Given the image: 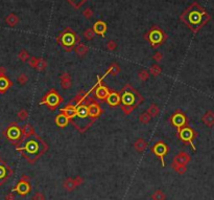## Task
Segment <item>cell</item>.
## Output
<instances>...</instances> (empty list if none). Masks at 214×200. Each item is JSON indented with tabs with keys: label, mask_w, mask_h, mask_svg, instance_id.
<instances>
[{
	"label": "cell",
	"mask_w": 214,
	"mask_h": 200,
	"mask_svg": "<svg viewBox=\"0 0 214 200\" xmlns=\"http://www.w3.org/2000/svg\"><path fill=\"white\" fill-rule=\"evenodd\" d=\"M186 22L189 24V26H191L193 29L197 28L205 23L207 19H208V15H206L201 8H189L184 15Z\"/></svg>",
	"instance_id": "obj_1"
},
{
	"label": "cell",
	"mask_w": 214,
	"mask_h": 200,
	"mask_svg": "<svg viewBox=\"0 0 214 200\" xmlns=\"http://www.w3.org/2000/svg\"><path fill=\"white\" fill-rule=\"evenodd\" d=\"M189 160H190V157H189L188 154L180 153L179 155L174 158V161L172 162V168L176 170L177 167H180V166H186V163H188Z\"/></svg>",
	"instance_id": "obj_2"
},
{
	"label": "cell",
	"mask_w": 214,
	"mask_h": 200,
	"mask_svg": "<svg viewBox=\"0 0 214 200\" xmlns=\"http://www.w3.org/2000/svg\"><path fill=\"white\" fill-rule=\"evenodd\" d=\"M149 40H151L152 45H156L161 43V41L163 40V34L160 29L155 28L149 33Z\"/></svg>",
	"instance_id": "obj_3"
},
{
	"label": "cell",
	"mask_w": 214,
	"mask_h": 200,
	"mask_svg": "<svg viewBox=\"0 0 214 200\" xmlns=\"http://www.w3.org/2000/svg\"><path fill=\"white\" fill-rule=\"evenodd\" d=\"M62 44L66 47H70L75 43V35L73 33H65L62 36Z\"/></svg>",
	"instance_id": "obj_4"
},
{
	"label": "cell",
	"mask_w": 214,
	"mask_h": 200,
	"mask_svg": "<svg viewBox=\"0 0 214 200\" xmlns=\"http://www.w3.org/2000/svg\"><path fill=\"white\" fill-rule=\"evenodd\" d=\"M166 152H167V147L164 144H162V143H159V144H157L154 147V153L157 156H160L163 166H165V163H164V155L166 154Z\"/></svg>",
	"instance_id": "obj_5"
},
{
	"label": "cell",
	"mask_w": 214,
	"mask_h": 200,
	"mask_svg": "<svg viewBox=\"0 0 214 200\" xmlns=\"http://www.w3.org/2000/svg\"><path fill=\"white\" fill-rule=\"evenodd\" d=\"M135 101H136V97L134 93H132V92H126V93H123L121 97V102L124 104L126 106H133L134 104H135Z\"/></svg>",
	"instance_id": "obj_6"
},
{
	"label": "cell",
	"mask_w": 214,
	"mask_h": 200,
	"mask_svg": "<svg viewBox=\"0 0 214 200\" xmlns=\"http://www.w3.org/2000/svg\"><path fill=\"white\" fill-rule=\"evenodd\" d=\"M180 136H181V138L184 142H191V139L193 137V131L190 128L186 127V128L182 129V131L180 132Z\"/></svg>",
	"instance_id": "obj_7"
},
{
	"label": "cell",
	"mask_w": 214,
	"mask_h": 200,
	"mask_svg": "<svg viewBox=\"0 0 214 200\" xmlns=\"http://www.w3.org/2000/svg\"><path fill=\"white\" fill-rule=\"evenodd\" d=\"M93 31H94L95 34H98V35L104 36L107 31V24L102 21L96 22V23L94 24V26H93Z\"/></svg>",
	"instance_id": "obj_8"
},
{
	"label": "cell",
	"mask_w": 214,
	"mask_h": 200,
	"mask_svg": "<svg viewBox=\"0 0 214 200\" xmlns=\"http://www.w3.org/2000/svg\"><path fill=\"white\" fill-rule=\"evenodd\" d=\"M88 108L86 106H79L78 108L76 109L75 112V116L74 119H81V120H85L88 117Z\"/></svg>",
	"instance_id": "obj_9"
},
{
	"label": "cell",
	"mask_w": 214,
	"mask_h": 200,
	"mask_svg": "<svg viewBox=\"0 0 214 200\" xmlns=\"http://www.w3.org/2000/svg\"><path fill=\"white\" fill-rule=\"evenodd\" d=\"M29 190H30V187H29V185L26 181H21V182H19V185L16 188V191H17L18 193H20L21 195L27 194V193L29 192Z\"/></svg>",
	"instance_id": "obj_10"
},
{
	"label": "cell",
	"mask_w": 214,
	"mask_h": 200,
	"mask_svg": "<svg viewBox=\"0 0 214 200\" xmlns=\"http://www.w3.org/2000/svg\"><path fill=\"white\" fill-rule=\"evenodd\" d=\"M59 102H60V97H59V95L56 93H50L48 97H47L45 103L48 104L50 107H54V106L58 105Z\"/></svg>",
	"instance_id": "obj_11"
},
{
	"label": "cell",
	"mask_w": 214,
	"mask_h": 200,
	"mask_svg": "<svg viewBox=\"0 0 214 200\" xmlns=\"http://www.w3.org/2000/svg\"><path fill=\"white\" fill-rule=\"evenodd\" d=\"M185 122H186L185 116H184L183 114H181V113H177V114H176L172 117V123H174V125L177 127H182L185 124Z\"/></svg>",
	"instance_id": "obj_12"
},
{
	"label": "cell",
	"mask_w": 214,
	"mask_h": 200,
	"mask_svg": "<svg viewBox=\"0 0 214 200\" xmlns=\"http://www.w3.org/2000/svg\"><path fill=\"white\" fill-rule=\"evenodd\" d=\"M8 136L10 139H18L20 137V130L17 127H11L8 131Z\"/></svg>",
	"instance_id": "obj_13"
},
{
	"label": "cell",
	"mask_w": 214,
	"mask_h": 200,
	"mask_svg": "<svg viewBox=\"0 0 214 200\" xmlns=\"http://www.w3.org/2000/svg\"><path fill=\"white\" fill-rule=\"evenodd\" d=\"M99 113H101V109H99V107L96 104H92V105L88 107V114L90 116L96 117L99 115Z\"/></svg>",
	"instance_id": "obj_14"
},
{
	"label": "cell",
	"mask_w": 214,
	"mask_h": 200,
	"mask_svg": "<svg viewBox=\"0 0 214 200\" xmlns=\"http://www.w3.org/2000/svg\"><path fill=\"white\" fill-rule=\"evenodd\" d=\"M203 120H204V123L207 125V126L211 127L214 125V113L212 111H209V112H207L206 114L204 115V117H203Z\"/></svg>",
	"instance_id": "obj_15"
},
{
	"label": "cell",
	"mask_w": 214,
	"mask_h": 200,
	"mask_svg": "<svg viewBox=\"0 0 214 200\" xmlns=\"http://www.w3.org/2000/svg\"><path fill=\"white\" fill-rule=\"evenodd\" d=\"M107 101H108V103L110 104V105L116 106L120 102L119 95H118L117 93H115V92H113V93H110V94L108 95V97H107Z\"/></svg>",
	"instance_id": "obj_16"
},
{
	"label": "cell",
	"mask_w": 214,
	"mask_h": 200,
	"mask_svg": "<svg viewBox=\"0 0 214 200\" xmlns=\"http://www.w3.org/2000/svg\"><path fill=\"white\" fill-rule=\"evenodd\" d=\"M38 148H39V146H38L37 143L34 142V140H29V142L26 144V146L24 149H25L28 153H36V152L38 151Z\"/></svg>",
	"instance_id": "obj_17"
},
{
	"label": "cell",
	"mask_w": 214,
	"mask_h": 200,
	"mask_svg": "<svg viewBox=\"0 0 214 200\" xmlns=\"http://www.w3.org/2000/svg\"><path fill=\"white\" fill-rule=\"evenodd\" d=\"M64 188H65L66 190L68 191V192H71V191H73L74 189L76 188V185H75V181H74V179H72V178L66 179V180L64 181Z\"/></svg>",
	"instance_id": "obj_18"
},
{
	"label": "cell",
	"mask_w": 214,
	"mask_h": 200,
	"mask_svg": "<svg viewBox=\"0 0 214 200\" xmlns=\"http://www.w3.org/2000/svg\"><path fill=\"white\" fill-rule=\"evenodd\" d=\"M96 95H97V97L104 100L109 95V91H108V89H107L106 87L101 86V87H98V89L96 90Z\"/></svg>",
	"instance_id": "obj_19"
},
{
	"label": "cell",
	"mask_w": 214,
	"mask_h": 200,
	"mask_svg": "<svg viewBox=\"0 0 214 200\" xmlns=\"http://www.w3.org/2000/svg\"><path fill=\"white\" fill-rule=\"evenodd\" d=\"M68 120H69V119H68V117L66 116L65 114H61V115H59V116L56 117V125H58V126L64 127V126H66V125H67Z\"/></svg>",
	"instance_id": "obj_20"
},
{
	"label": "cell",
	"mask_w": 214,
	"mask_h": 200,
	"mask_svg": "<svg viewBox=\"0 0 214 200\" xmlns=\"http://www.w3.org/2000/svg\"><path fill=\"white\" fill-rule=\"evenodd\" d=\"M62 86L63 88H65V89H67V88H69L70 86H71V81H70V77L68 74H63L62 77Z\"/></svg>",
	"instance_id": "obj_21"
},
{
	"label": "cell",
	"mask_w": 214,
	"mask_h": 200,
	"mask_svg": "<svg viewBox=\"0 0 214 200\" xmlns=\"http://www.w3.org/2000/svg\"><path fill=\"white\" fill-rule=\"evenodd\" d=\"M5 21H6V23L8 24V25H11V26H15L16 24L18 23V17L16 15H13V14H11L10 16H8V18L5 19Z\"/></svg>",
	"instance_id": "obj_22"
},
{
	"label": "cell",
	"mask_w": 214,
	"mask_h": 200,
	"mask_svg": "<svg viewBox=\"0 0 214 200\" xmlns=\"http://www.w3.org/2000/svg\"><path fill=\"white\" fill-rule=\"evenodd\" d=\"M165 198H166L165 194H164L161 190H157L156 192L152 195V200H165Z\"/></svg>",
	"instance_id": "obj_23"
},
{
	"label": "cell",
	"mask_w": 214,
	"mask_h": 200,
	"mask_svg": "<svg viewBox=\"0 0 214 200\" xmlns=\"http://www.w3.org/2000/svg\"><path fill=\"white\" fill-rule=\"evenodd\" d=\"M63 111H64V114H65L68 119H74V116H75V112H76L75 108H66V109H63Z\"/></svg>",
	"instance_id": "obj_24"
},
{
	"label": "cell",
	"mask_w": 214,
	"mask_h": 200,
	"mask_svg": "<svg viewBox=\"0 0 214 200\" xmlns=\"http://www.w3.org/2000/svg\"><path fill=\"white\" fill-rule=\"evenodd\" d=\"M135 148L138 152H143L145 148H146V143L143 139H138L135 144Z\"/></svg>",
	"instance_id": "obj_25"
},
{
	"label": "cell",
	"mask_w": 214,
	"mask_h": 200,
	"mask_svg": "<svg viewBox=\"0 0 214 200\" xmlns=\"http://www.w3.org/2000/svg\"><path fill=\"white\" fill-rule=\"evenodd\" d=\"M147 113H149L151 116H156V115H158L159 114V109H158V107H157L156 105H152L151 107H149V111H147Z\"/></svg>",
	"instance_id": "obj_26"
},
{
	"label": "cell",
	"mask_w": 214,
	"mask_h": 200,
	"mask_svg": "<svg viewBox=\"0 0 214 200\" xmlns=\"http://www.w3.org/2000/svg\"><path fill=\"white\" fill-rule=\"evenodd\" d=\"M8 85H10V84H8V81L6 80L5 78L1 77V78H0V90H2V91L5 90L6 88L8 87Z\"/></svg>",
	"instance_id": "obj_27"
},
{
	"label": "cell",
	"mask_w": 214,
	"mask_h": 200,
	"mask_svg": "<svg viewBox=\"0 0 214 200\" xmlns=\"http://www.w3.org/2000/svg\"><path fill=\"white\" fill-rule=\"evenodd\" d=\"M87 51H88V47L83 44L78 45V46L76 47V53L78 54L79 56H84V54L87 53Z\"/></svg>",
	"instance_id": "obj_28"
},
{
	"label": "cell",
	"mask_w": 214,
	"mask_h": 200,
	"mask_svg": "<svg viewBox=\"0 0 214 200\" xmlns=\"http://www.w3.org/2000/svg\"><path fill=\"white\" fill-rule=\"evenodd\" d=\"M85 37L87 38L88 40H91V39H93L94 38V36H95V33H94V31H93L92 28H88L87 31H85Z\"/></svg>",
	"instance_id": "obj_29"
},
{
	"label": "cell",
	"mask_w": 214,
	"mask_h": 200,
	"mask_svg": "<svg viewBox=\"0 0 214 200\" xmlns=\"http://www.w3.org/2000/svg\"><path fill=\"white\" fill-rule=\"evenodd\" d=\"M151 120V115L149 114V113H143L142 115L140 116V122L143 123V124H147V123Z\"/></svg>",
	"instance_id": "obj_30"
},
{
	"label": "cell",
	"mask_w": 214,
	"mask_h": 200,
	"mask_svg": "<svg viewBox=\"0 0 214 200\" xmlns=\"http://www.w3.org/2000/svg\"><path fill=\"white\" fill-rule=\"evenodd\" d=\"M46 67V62L44 60H38V63H37V66L36 68L39 70H43L44 68Z\"/></svg>",
	"instance_id": "obj_31"
},
{
	"label": "cell",
	"mask_w": 214,
	"mask_h": 200,
	"mask_svg": "<svg viewBox=\"0 0 214 200\" xmlns=\"http://www.w3.org/2000/svg\"><path fill=\"white\" fill-rule=\"evenodd\" d=\"M139 78H140L141 80L145 81L147 78H149V72H147L146 70H142V71L139 72Z\"/></svg>",
	"instance_id": "obj_32"
},
{
	"label": "cell",
	"mask_w": 214,
	"mask_h": 200,
	"mask_svg": "<svg viewBox=\"0 0 214 200\" xmlns=\"http://www.w3.org/2000/svg\"><path fill=\"white\" fill-rule=\"evenodd\" d=\"M18 82H19L21 85H23V84H25L27 82V77L26 74H20L19 78H18Z\"/></svg>",
	"instance_id": "obj_33"
},
{
	"label": "cell",
	"mask_w": 214,
	"mask_h": 200,
	"mask_svg": "<svg viewBox=\"0 0 214 200\" xmlns=\"http://www.w3.org/2000/svg\"><path fill=\"white\" fill-rule=\"evenodd\" d=\"M151 72L154 74V76H158V74L161 72V69H160V67L159 66H152L151 68Z\"/></svg>",
	"instance_id": "obj_34"
},
{
	"label": "cell",
	"mask_w": 214,
	"mask_h": 200,
	"mask_svg": "<svg viewBox=\"0 0 214 200\" xmlns=\"http://www.w3.org/2000/svg\"><path fill=\"white\" fill-rule=\"evenodd\" d=\"M19 58H20V60H22V61H26L27 59H28V54H27L25 51H22L21 53L19 54Z\"/></svg>",
	"instance_id": "obj_35"
},
{
	"label": "cell",
	"mask_w": 214,
	"mask_h": 200,
	"mask_svg": "<svg viewBox=\"0 0 214 200\" xmlns=\"http://www.w3.org/2000/svg\"><path fill=\"white\" fill-rule=\"evenodd\" d=\"M33 200H44V195H43L42 193H40V192L36 193V194L34 195V197H33Z\"/></svg>",
	"instance_id": "obj_36"
},
{
	"label": "cell",
	"mask_w": 214,
	"mask_h": 200,
	"mask_svg": "<svg viewBox=\"0 0 214 200\" xmlns=\"http://www.w3.org/2000/svg\"><path fill=\"white\" fill-rule=\"evenodd\" d=\"M18 116H19V119L20 120H26L27 119V112H26V110H21L19 112V114H18Z\"/></svg>",
	"instance_id": "obj_37"
},
{
	"label": "cell",
	"mask_w": 214,
	"mask_h": 200,
	"mask_svg": "<svg viewBox=\"0 0 214 200\" xmlns=\"http://www.w3.org/2000/svg\"><path fill=\"white\" fill-rule=\"evenodd\" d=\"M31 132H33V129H31V127L29 126V125H26L25 128H24V133H25L26 136L30 135Z\"/></svg>",
	"instance_id": "obj_38"
},
{
	"label": "cell",
	"mask_w": 214,
	"mask_h": 200,
	"mask_svg": "<svg viewBox=\"0 0 214 200\" xmlns=\"http://www.w3.org/2000/svg\"><path fill=\"white\" fill-rule=\"evenodd\" d=\"M107 47H108L110 51H114V49L116 48V43L114 42V41H110V42L108 43V45H107Z\"/></svg>",
	"instance_id": "obj_39"
},
{
	"label": "cell",
	"mask_w": 214,
	"mask_h": 200,
	"mask_svg": "<svg viewBox=\"0 0 214 200\" xmlns=\"http://www.w3.org/2000/svg\"><path fill=\"white\" fill-rule=\"evenodd\" d=\"M84 16H85L86 18H90L91 16H92V11H91L90 8H88V10H86L85 12H84Z\"/></svg>",
	"instance_id": "obj_40"
},
{
	"label": "cell",
	"mask_w": 214,
	"mask_h": 200,
	"mask_svg": "<svg viewBox=\"0 0 214 200\" xmlns=\"http://www.w3.org/2000/svg\"><path fill=\"white\" fill-rule=\"evenodd\" d=\"M37 63H38V60L36 58H33L30 61H29V65H30V66H33V67L37 66Z\"/></svg>",
	"instance_id": "obj_41"
},
{
	"label": "cell",
	"mask_w": 214,
	"mask_h": 200,
	"mask_svg": "<svg viewBox=\"0 0 214 200\" xmlns=\"http://www.w3.org/2000/svg\"><path fill=\"white\" fill-rule=\"evenodd\" d=\"M4 175H5V170H4L3 167H0V178L4 177Z\"/></svg>",
	"instance_id": "obj_42"
},
{
	"label": "cell",
	"mask_w": 214,
	"mask_h": 200,
	"mask_svg": "<svg viewBox=\"0 0 214 200\" xmlns=\"http://www.w3.org/2000/svg\"><path fill=\"white\" fill-rule=\"evenodd\" d=\"M155 60H157V61H160L161 60V54H155Z\"/></svg>",
	"instance_id": "obj_43"
},
{
	"label": "cell",
	"mask_w": 214,
	"mask_h": 200,
	"mask_svg": "<svg viewBox=\"0 0 214 200\" xmlns=\"http://www.w3.org/2000/svg\"><path fill=\"white\" fill-rule=\"evenodd\" d=\"M5 199H6V200H14V195H13V194L8 195V196L5 197Z\"/></svg>",
	"instance_id": "obj_44"
},
{
	"label": "cell",
	"mask_w": 214,
	"mask_h": 200,
	"mask_svg": "<svg viewBox=\"0 0 214 200\" xmlns=\"http://www.w3.org/2000/svg\"><path fill=\"white\" fill-rule=\"evenodd\" d=\"M112 71L114 72V74H116V72L118 71V68H117V66H113V67H112Z\"/></svg>",
	"instance_id": "obj_45"
}]
</instances>
